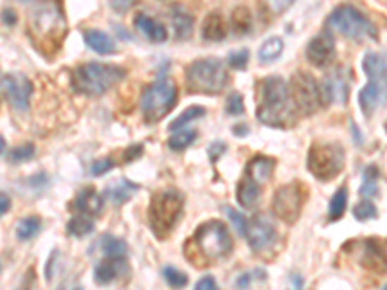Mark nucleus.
<instances>
[{
  "instance_id": "1",
  "label": "nucleus",
  "mask_w": 387,
  "mask_h": 290,
  "mask_svg": "<svg viewBox=\"0 0 387 290\" xmlns=\"http://www.w3.org/2000/svg\"><path fill=\"white\" fill-rule=\"evenodd\" d=\"M258 111L262 124L274 128H293L296 124V107L290 87L279 75L264 78L258 85Z\"/></svg>"
},
{
  "instance_id": "2",
  "label": "nucleus",
  "mask_w": 387,
  "mask_h": 290,
  "mask_svg": "<svg viewBox=\"0 0 387 290\" xmlns=\"http://www.w3.org/2000/svg\"><path fill=\"white\" fill-rule=\"evenodd\" d=\"M66 31H68V23L64 18L62 4L59 2L37 4L30 12L27 35L35 49L43 52L45 56H53L59 52L66 37Z\"/></svg>"
},
{
  "instance_id": "3",
  "label": "nucleus",
  "mask_w": 387,
  "mask_h": 290,
  "mask_svg": "<svg viewBox=\"0 0 387 290\" xmlns=\"http://www.w3.org/2000/svg\"><path fill=\"white\" fill-rule=\"evenodd\" d=\"M126 78V70L113 64L87 62L74 68L72 72V90L80 95L99 97L105 95L113 85Z\"/></svg>"
},
{
  "instance_id": "4",
  "label": "nucleus",
  "mask_w": 387,
  "mask_h": 290,
  "mask_svg": "<svg viewBox=\"0 0 387 290\" xmlns=\"http://www.w3.org/2000/svg\"><path fill=\"white\" fill-rule=\"evenodd\" d=\"M362 68L368 75V83L360 90L358 103L366 116H372L376 109L386 101L387 93V59L386 54L366 52Z\"/></svg>"
},
{
  "instance_id": "5",
  "label": "nucleus",
  "mask_w": 387,
  "mask_h": 290,
  "mask_svg": "<svg viewBox=\"0 0 387 290\" xmlns=\"http://www.w3.org/2000/svg\"><path fill=\"white\" fill-rule=\"evenodd\" d=\"M228 74L225 62L221 59H199L194 60L186 68V87L190 93L217 95L227 87Z\"/></svg>"
},
{
  "instance_id": "6",
  "label": "nucleus",
  "mask_w": 387,
  "mask_h": 290,
  "mask_svg": "<svg viewBox=\"0 0 387 290\" xmlns=\"http://www.w3.org/2000/svg\"><path fill=\"white\" fill-rule=\"evenodd\" d=\"M184 207L183 193L173 188L155 192L149 203L147 219H149V229L157 238H165L168 232L175 229V224L180 219Z\"/></svg>"
},
{
  "instance_id": "7",
  "label": "nucleus",
  "mask_w": 387,
  "mask_h": 290,
  "mask_svg": "<svg viewBox=\"0 0 387 290\" xmlns=\"http://www.w3.org/2000/svg\"><path fill=\"white\" fill-rule=\"evenodd\" d=\"M176 101H178V87L173 80L161 78L157 82L149 83L147 87H144L142 99H140V109H142L145 122H149V124L159 122L163 116H167L168 112L175 109Z\"/></svg>"
},
{
  "instance_id": "8",
  "label": "nucleus",
  "mask_w": 387,
  "mask_h": 290,
  "mask_svg": "<svg viewBox=\"0 0 387 290\" xmlns=\"http://www.w3.org/2000/svg\"><path fill=\"white\" fill-rule=\"evenodd\" d=\"M192 242L196 244L197 252H199L202 267H205L204 263L223 260L233 252V238L228 234L227 226L221 221H207V223L199 224L194 232Z\"/></svg>"
},
{
  "instance_id": "9",
  "label": "nucleus",
  "mask_w": 387,
  "mask_h": 290,
  "mask_svg": "<svg viewBox=\"0 0 387 290\" xmlns=\"http://www.w3.org/2000/svg\"><path fill=\"white\" fill-rule=\"evenodd\" d=\"M327 23L335 31H339L349 39H358V41H362V39L376 41L378 39V30L370 22V18L362 14L358 8L350 6V4H343V6L335 8L333 12L329 14Z\"/></svg>"
},
{
  "instance_id": "10",
  "label": "nucleus",
  "mask_w": 387,
  "mask_h": 290,
  "mask_svg": "<svg viewBox=\"0 0 387 290\" xmlns=\"http://www.w3.org/2000/svg\"><path fill=\"white\" fill-rule=\"evenodd\" d=\"M345 167V149L339 143L318 142L308 151V171L321 182L335 179Z\"/></svg>"
},
{
  "instance_id": "11",
  "label": "nucleus",
  "mask_w": 387,
  "mask_h": 290,
  "mask_svg": "<svg viewBox=\"0 0 387 290\" xmlns=\"http://www.w3.org/2000/svg\"><path fill=\"white\" fill-rule=\"evenodd\" d=\"M290 95L295 101L296 111L300 114L310 116L314 112H318L319 109L326 107V97H324V90L318 83V80L308 72H296L290 80Z\"/></svg>"
},
{
  "instance_id": "12",
  "label": "nucleus",
  "mask_w": 387,
  "mask_h": 290,
  "mask_svg": "<svg viewBox=\"0 0 387 290\" xmlns=\"http://www.w3.org/2000/svg\"><path fill=\"white\" fill-rule=\"evenodd\" d=\"M304 205V184L300 182H289L281 186L274 195L271 207L274 215L285 223H296V219L302 213Z\"/></svg>"
},
{
  "instance_id": "13",
  "label": "nucleus",
  "mask_w": 387,
  "mask_h": 290,
  "mask_svg": "<svg viewBox=\"0 0 387 290\" xmlns=\"http://www.w3.org/2000/svg\"><path fill=\"white\" fill-rule=\"evenodd\" d=\"M2 95L14 111L25 112L30 109L33 83L22 74H4L2 75Z\"/></svg>"
},
{
  "instance_id": "14",
  "label": "nucleus",
  "mask_w": 387,
  "mask_h": 290,
  "mask_svg": "<svg viewBox=\"0 0 387 290\" xmlns=\"http://www.w3.org/2000/svg\"><path fill=\"white\" fill-rule=\"evenodd\" d=\"M244 238L248 240V244L254 252L267 250L269 246H274L275 238H277L275 224L266 215L252 217V219H248V231H246Z\"/></svg>"
},
{
  "instance_id": "15",
  "label": "nucleus",
  "mask_w": 387,
  "mask_h": 290,
  "mask_svg": "<svg viewBox=\"0 0 387 290\" xmlns=\"http://www.w3.org/2000/svg\"><path fill=\"white\" fill-rule=\"evenodd\" d=\"M326 103L345 104L350 91V70L347 66L335 68L331 74L326 75V82L321 83Z\"/></svg>"
},
{
  "instance_id": "16",
  "label": "nucleus",
  "mask_w": 387,
  "mask_h": 290,
  "mask_svg": "<svg viewBox=\"0 0 387 290\" xmlns=\"http://www.w3.org/2000/svg\"><path fill=\"white\" fill-rule=\"evenodd\" d=\"M306 59L314 66H329L335 60V37L329 31H321L306 45Z\"/></svg>"
},
{
  "instance_id": "17",
  "label": "nucleus",
  "mask_w": 387,
  "mask_h": 290,
  "mask_svg": "<svg viewBox=\"0 0 387 290\" xmlns=\"http://www.w3.org/2000/svg\"><path fill=\"white\" fill-rule=\"evenodd\" d=\"M103 201H105L103 193H99L95 188L87 186L82 188L74 195V200L70 201L68 209L72 213H76V215L97 217L99 213H103Z\"/></svg>"
},
{
  "instance_id": "18",
  "label": "nucleus",
  "mask_w": 387,
  "mask_h": 290,
  "mask_svg": "<svg viewBox=\"0 0 387 290\" xmlns=\"http://www.w3.org/2000/svg\"><path fill=\"white\" fill-rule=\"evenodd\" d=\"M360 263L366 269H372L376 273H383L387 269V250L380 240L368 238L360 248Z\"/></svg>"
},
{
  "instance_id": "19",
  "label": "nucleus",
  "mask_w": 387,
  "mask_h": 290,
  "mask_svg": "<svg viewBox=\"0 0 387 290\" xmlns=\"http://www.w3.org/2000/svg\"><path fill=\"white\" fill-rule=\"evenodd\" d=\"M126 273H128V261L105 258V260L99 261L97 265H95L93 277H95V283L101 284V286H106V284H111L118 277L126 275Z\"/></svg>"
},
{
  "instance_id": "20",
  "label": "nucleus",
  "mask_w": 387,
  "mask_h": 290,
  "mask_svg": "<svg viewBox=\"0 0 387 290\" xmlns=\"http://www.w3.org/2000/svg\"><path fill=\"white\" fill-rule=\"evenodd\" d=\"M134 28H136L147 41H152V43H165L168 37L167 28H165L159 20L152 18V16L136 14V18H134Z\"/></svg>"
},
{
  "instance_id": "21",
  "label": "nucleus",
  "mask_w": 387,
  "mask_h": 290,
  "mask_svg": "<svg viewBox=\"0 0 387 290\" xmlns=\"http://www.w3.org/2000/svg\"><path fill=\"white\" fill-rule=\"evenodd\" d=\"M275 169V161L271 157L266 155H256L252 157L248 164H246V169H244V176H248L254 182H258L259 186H264L267 180L271 179V174H274Z\"/></svg>"
},
{
  "instance_id": "22",
  "label": "nucleus",
  "mask_w": 387,
  "mask_h": 290,
  "mask_svg": "<svg viewBox=\"0 0 387 290\" xmlns=\"http://www.w3.org/2000/svg\"><path fill=\"white\" fill-rule=\"evenodd\" d=\"M137 190H140L137 184L130 182L128 179H121L116 180V182H113V184H109V186L105 188L103 195H105V200L113 201L114 205H122V203H126Z\"/></svg>"
},
{
  "instance_id": "23",
  "label": "nucleus",
  "mask_w": 387,
  "mask_h": 290,
  "mask_svg": "<svg viewBox=\"0 0 387 290\" xmlns=\"http://www.w3.org/2000/svg\"><path fill=\"white\" fill-rule=\"evenodd\" d=\"M84 43L92 51L99 52V54H114L116 52V45H114L113 37L99 30H85L84 31Z\"/></svg>"
},
{
  "instance_id": "24",
  "label": "nucleus",
  "mask_w": 387,
  "mask_h": 290,
  "mask_svg": "<svg viewBox=\"0 0 387 290\" xmlns=\"http://www.w3.org/2000/svg\"><path fill=\"white\" fill-rule=\"evenodd\" d=\"M262 198V186L248 176H244L236 186V200L244 209H252Z\"/></svg>"
},
{
  "instance_id": "25",
  "label": "nucleus",
  "mask_w": 387,
  "mask_h": 290,
  "mask_svg": "<svg viewBox=\"0 0 387 290\" xmlns=\"http://www.w3.org/2000/svg\"><path fill=\"white\" fill-rule=\"evenodd\" d=\"M204 39L205 41H223L227 37V23H225V18L219 14V12H211L207 14V18L204 20Z\"/></svg>"
},
{
  "instance_id": "26",
  "label": "nucleus",
  "mask_w": 387,
  "mask_h": 290,
  "mask_svg": "<svg viewBox=\"0 0 387 290\" xmlns=\"http://www.w3.org/2000/svg\"><path fill=\"white\" fill-rule=\"evenodd\" d=\"M99 248L103 250L105 258H113V260H126V253H128L126 242L113 234H103L99 240Z\"/></svg>"
},
{
  "instance_id": "27",
  "label": "nucleus",
  "mask_w": 387,
  "mask_h": 290,
  "mask_svg": "<svg viewBox=\"0 0 387 290\" xmlns=\"http://www.w3.org/2000/svg\"><path fill=\"white\" fill-rule=\"evenodd\" d=\"M173 28H175V35L178 41H184L192 35L194 31V18L188 12H184L183 8H175L173 10Z\"/></svg>"
},
{
  "instance_id": "28",
  "label": "nucleus",
  "mask_w": 387,
  "mask_h": 290,
  "mask_svg": "<svg viewBox=\"0 0 387 290\" xmlns=\"http://www.w3.org/2000/svg\"><path fill=\"white\" fill-rule=\"evenodd\" d=\"M41 226H43V223H41V219L37 215L23 217L16 224V236H18V240H22V242L33 240L41 232Z\"/></svg>"
},
{
  "instance_id": "29",
  "label": "nucleus",
  "mask_w": 387,
  "mask_h": 290,
  "mask_svg": "<svg viewBox=\"0 0 387 290\" xmlns=\"http://www.w3.org/2000/svg\"><path fill=\"white\" fill-rule=\"evenodd\" d=\"M283 49H285V43H283L281 37H269L259 47L258 60L262 64H271L281 56Z\"/></svg>"
},
{
  "instance_id": "30",
  "label": "nucleus",
  "mask_w": 387,
  "mask_h": 290,
  "mask_svg": "<svg viewBox=\"0 0 387 290\" xmlns=\"http://www.w3.org/2000/svg\"><path fill=\"white\" fill-rule=\"evenodd\" d=\"M95 231V221L93 217H85V215H76L72 217L66 224V232L68 236H74V238H84L87 234H92Z\"/></svg>"
},
{
  "instance_id": "31",
  "label": "nucleus",
  "mask_w": 387,
  "mask_h": 290,
  "mask_svg": "<svg viewBox=\"0 0 387 290\" xmlns=\"http://www.w3.org/2000/svg\"><path fill=\"white\" fill-rule=\"evenodd\" d=\"M347 203H349V192H347V188L341 186L333 193L331 201H329V209H327L329 221H339L345 215V211H347Z\"/></svg>"
},
{
  "instance_id": "32",
  "label": "nucleus",
  "mask_w": 387,
  "mask_h": 290,
  "mask_svg": "<svg viewBox=\"0 0 387 290\" xmlns=\"http://www.w3.org/2000/svg\"><path fill=\"white\" fill-rule=\"evenodd\" d=\"M254 28V16L246 6L235 8L233 12V30L236 35H248Z\"/></svg>"
},
{
  "instance_id": "33",
  "label": "nucleus",
  "mask_w": 387,
  "mask_h": 290,
  "mask_svg": "<svg viewBox=\"0 0 387 290\" xmlns=\"http://www.w3.org/2000/svg\"><path fill=\"white\" fill-rule=\"evenodd\" d=\"M378 179H380V169L376 164H370L364 169V182L360 188V195L362 198H376L380 190H378Z\"/></svg>"
},
{
  "instance_id": "34",
  "label": "nucleus",
  "mask_w": 387,
  "mask_h": 290,
  "mask_svg": "<svg viewBox=\"0 0 387 290\" xmlns=\"http://www.w3.org/2000/svg\"><path fill=\"white\" fill-rule=\"evenodd\" d=\"M202 116H205V109L202 107V104H194V107H188L186 111H183V114L180 116H176L173 122H171V126H168V130L175 134V132H178V130H183L188 122H192V120H197L202 119Z\"/></svg>"
},
{
  "instance_id": "35",
  "label": "nucleus",
  "mask_w": 387,
  "mask_h": 290,
  "mask_svg": "<svg viewBox=\"0 0 387 290\" xmlns=\"http://www.w3.org/2000/svg\"><path fill=\"white\" fill-rule=\"evenodd\" d=\"M196 130H178V132H175V134L168 138L167 143L173 151H184V149H188L192 143L196 142Z\"/></svg>"
},
{
  "instance_id": "36",
  "label": "nucleus",
  "mask_w": 387,
  "mask_h": 290,
  "mask_svg": "<svg viewBox=\"0 0 387 290\" xmlns=\"http://www.w3.org/2000/svg\"><path fill=\"white\" fill-rule=\"evenodd\" d=\"M163 279L167 281L171 289H184L188 284V277L180 273L178 269L173 267V265H165L163 267Z\"/></svg>"
},
{
  "instance_id": "37",
  "label": "nucleus",
  "mask_w": 387,
  "mask_h": 290,
  "mask_svg": "<svg viewBox=\"0 0 387 290\" xmlns=\"http://www.w3.org/2000/svg\"><path fill=\"white\" fill-rule=\"evenodd\" d=\"M35 157V145L33 143H22L10 151V161L12 163H25V161H31Z\"/></svg>"
},
{
  "instance_id": "38",
  "label": "nucleus",
  "mask_w": 387,
  "mask_h": 290,
  "mask_svg": "<svg viewBox=\"0 0 387 290\" xmlns=\"http://www.w3.org/2000/svg\"><path fill=\"white\" fill-rule=\"evenodd\" d=\"M352 215H355V219H358V221H372V219H376L378 217V207L374 205L372 201H360L357 207L352 209Z\"/></svg>"
},
{
  "instance_id": "39",
  "label": "nucleus",
  "mask_w": 387,
  "mask_h": 290,
  "mask_svg": "<svg viewBox=\"0 0 387 290\" xmlns=\"http://www.w3.org/2000/svg\"><path fill=\"white\" fill-rule=\"evenodd\" d=\"M223 211L227 213V217L231 219V223L235 224L236 232H238V234H242V236H246V231H248V219H246L242 213H238L236 209L228 207V205H225Z\"/></svg>"
},
{
  "instance_id": "40",
  "label": "nucleus",
  "mask_w": 387,
  "mask_h": 290,
  "mask_svg": "<svg viewBox=\"0 0 387 290\" xmlns=\"http://www.w3.org/2000/svg\"><path fill=\"white\" fill-rule=\"evenodd\" d=\"M248 59H250V52L246 49H240V51H235L228 54L227 64L235 70H246L248 66Z\"/></svg>"
},
{
  "instance_id": "41",
  "label": "nucleus",
  "mask_w": 387,
  "mask_h": 290,
  "mask_svg": "<svg viewBox=\"0 0 387 290\" xmlns=\"http://www.w3.org/2000/svg\"><path fill=\"white\" fill-rule=\"evenodd\" d=\"M227 112L231 116H240L244 112V99L240 93L233 91L231 95L227 97Z\"/></svg>"
},
{
  "instance_id": "42",
  "label": "nucleus",
  "mask_w": 387,
  "mask_h": 290,
  "mask_svg": "<svg viewBox=\"0 0 387 290\" xmlns=\"http://www.w3.org/2000/svg\"><path fill=\"white\" fill-rule=\"evenodd\" d=\"M114 164H116V161L113 157H101L99 161L92 164V176H103L111 169H114Z\"/></svg>"
},
{
  "instance_id": "43",
  "label": "nucleus",
  "mask_w": 387,
  "mask_h": 290,
  "mask_svg": "<svg viewBox=\"0 0 387 290\" xmlns=\"http://www.w3.org/2000/svg\"><path fill=\"white\" fill-rule=\"evenodd\" d=\"M225 153H227V143L219 142V140L209 143V147H207V155H209V159H211V163H217Z\"/></svg>"
},
{
  "instance_id": "44",
  "label": "nucleus",
  "mask_w": 387,
  "mask_h": 290,
  "mask_svg": "<svg viewBox=\"0 0 387 290\" xmlns=\"http://www.w3.org/2000/svg\"><path fill=\"white\" fill-rule=\"evenodd\" d=\"M142 153H144V145H140V143H136V145H130V147L122 153V163L136 161L137 157H142Z\"/></svg>"
},
{
  "instance_id": "45",
  "label": "nucleus",
  "mask_w": 387,
  "mask_h": 290,
  "mask_svg": "<svg viewBox=\"0 0 387 290\" xmlns=\"http://www.w3.org/2000/svg\"><path fill=\"white\" fill-rule=\"evenodd\" d=\"M194 290H219V286H217L213 277H202L196 283V289Z\"/></svg>"
},
{
  "instance_id": "46",
  "label": "nucleus",
  "mask_w": 387,
  "mask_h": 290,
  "mask_svg": "<svg viewBox=\"0 0 387 290\" xmlns=\"http://www.w3.org/2000/svg\"><path fill=\"white\" fill-rule=\"evenodd\" d=\"M2 22H4V25H14V23L18 22L16 12L12 8H4V10H2Z\"/></svg>"
},
{
  "instance_id": "47",
  "label": "nucleus",
  "mask_w": 387,
  "mask_h": 290,
  "mask_svg": "<svg viewBox=\"0 0 387 290\" xmlns=\"http://www.w3.org/2000/svg\"><path fill=\"white\" fill-rule=\"evenodd\" d=\"M254 277V273H244V275H240L238 279H236L235 286L238 290H246L248 286H250V279Z\"/></svg>"
},
{
  "instance_id": "48",
  "label": "nucleus",
  "mask_w": 387,
  "mask_h": 290,
  "mask_svg": "<svg viewBox=\"0 0 387 290\" xmlns=\"http://www.w3.org/2000/svg\"><path fill=\"white\" fill-rule=\"evenodd\" d=\"M289 284H290V290H302L304 289L302 275H298V273H293V275L289 277Z\"/></svg>"
},
{
  "instance_id": "49",
  "label": "nucleus",
  "mask_w": 387,
  "mask_h": 290,
  "mask_svg": "<svg viewBox=\"0 0 387 290\" xmlns=\"http://www.w3.org/2000/svg\"><path fill=\"white\" fill-rule=\"evenodd\" d=\"M132 4H134V2H130V0H122V2H111V6H113L114 10H118V12H124V10H128Z\"/></svg>"
},
{
  "instance_id": "50",
  "label": "nucleus",
  "mask_w": 387,
  "mask_h": 290,
  "mask_svg": "<svg viewBox=\"0 0 387 290\" xmlns=\"http://www.w3.org/2000/svg\"><path fill=\"white\" fill-rule=\"evenodd\" d=\"M0 201H2V205H0V213H2V215H6L8 209H10V198H8L6 193H2V195H0Z\"/></svg>"
},
{
  "instance_id": "51",
  "label": "nucleus",
  "mask_w": 387,
  "mask_h": 290,
  "mask_svg": "<svg viewBox=\"0 0 387 290\" xmlns=\"http://www.w3.org/2000/svg\"><path fill=\"white\" fill-rule=\"evenodd\" d=\"M233 134H235V135H246V134H248V128H246V124H242L240 128L236 126L235 130H233Z\"/></svg>"
},
{
  "instance_id": "52",
  "label": "nucleus",
  "mask_w": 387,
  "mask_h": 290,
  "mask_svg": "<svg viewBox=\"0 0 387 290\" xmlns=\"http://www.w3.org/2000/svg\"><path fill=\"white\" fill-rule=\"evenodd\" d=\"M0 149H2V157H4V159H8V153H6V140H4V138H0Z\"/></svg>"
},
{
  "instance_id": "53",
  "label": "nucleus",
  "mask_w": 387,
  "mask_h": 290,
  "mask_svg": "<svg viewBox=\"0 0 387 290\" xmlns=\"http://www.w3.org/2000/svg\"><path fill=\"white\" fill-rule=\"evenodd\" d=\"M59 290H82V289H80V286H76V289H72V286H70V289H68V283H64V284H61V286H59Z\"/></svg>"
},
{
  "instance_id": "54",
  "label": "nucleus",
  "mask_w": 387,
  "mask_h": 290,
  "mask_svg": "<svg viewBox=\"0 0 387 290\" xmlns=\"http://www.w3.org/2000/svg\"><path fill=\"white\" fill-rule=\"evenodd\" d=\"M383 290H387V286H386V289H383Z\"/></svg>"
},
{
  "instance_id": "55",
  "label": "nucleus",
  "mask_w": 387,
  "mask_h": 290,
  "mask_svg": "<svg viewBox=\"0 0 387 290\" xmlns=\"http://www.w3.org/2000/svg\"><path fill=\"white\" fill-rule=\"evenodd\" d=\"M386 59H387V56H386Z\"/></svg>"
}]
</instances>
